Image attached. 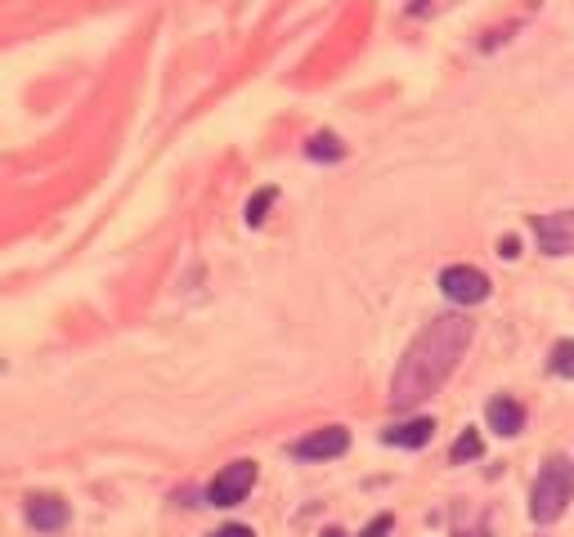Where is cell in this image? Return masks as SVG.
<instances>
[{
    "mask_svg": "<svg viewBox=\"0 0 574 537\" xmlns=\"http://www.w3.org/2000/svg\"><path fill=\"white\" fill-rule=\"evenodd\" d=\"M211 537H256V533H252L248 524H225V528H216Z\"/></svg>",
    "mask_w": 574,
    "mask_h": 537,
    "instance_id": "cell-15",
    "label": "cell"
},
{
    "mask_svg": "<svg viewBox=\"0 0 574 537\" xmlns=\"http://www.w3.org/2000/svg\"><path fill=\"white\" fill-rule=\"evenodd\" d=\"M535 233H539V247L548 256H570L574 252V211L570 215H539Z\"/></svg>",
    "mask_w": 574,
    "mask_h": 537,
    "instance_id": "cell-6",
    "label": "cell"
},
{
    "mask_svg": "<svg viewBox=\"0 0 574 537\" xmlns=\"http://www.w3.org/2000/svg\"><path fill=\"white\" fill-rule=\"evenodd\" d=\"M27 524H32L36 533H59V528L68 524V502L55 498V493H36V498H27Z\"/></svg>",
    "mask_w": 574,
    "mask_h": 537,
    "instance_id": "cell-7",
    "label": "cell"
},
{
    "mask_svg": "<svg viewBox=\"0 0 574 537\" xmlns=\"http://www.w3.org/2000/svg\"><path fill=\"white\" fill-rule=\"evenodd\" d=\"M391 524H395L391 515H377V520H372V524H368L359 537H387V533H391Z\"/></svg>",
    "mask_w": 574,
    "mask_h": 537,
    "instance_id": "cell-14",
    "label": "cell"
},
{
    "mask_svg": "<svg viewBox=\"0 0 574 537\" xmlns=\"http://www.w3.org/2000/svg\"><path fill=\"white\" fill-rule=\"evenodd\" d=\"M274 198H278V192H274V188H261V192H256V198L248 202V224H265V211L274 207Z\"/></svg>",
    "mask_w": 574,
    "mask_h": 537,
    "instance_id": "cell-12",
    "label": "cell"
},
{
    "mask_svg": "<svg viewBox=\"0 0 574 537\" xmlns=\"http://www.w3.org/2000/svg\"><path fill=\"white\" fill-rule=\"evenodd\" d=\"M570 498H574V466L565 457H548L543 470H539L535 493H530V515L539 524H552L570 506Z\"/></svg>",
    "mask_w": 574,
    "mask_h": 537,
    "instance_id": "cell-2",
    "label": "cell"
},
{
    "mask_svg": "<svg viewBox=\"0 0 574 537\" xmlns=\"http://www.w3.org/2000/svg\"><path fill=\"white\" fill-rule=\"evenodd\" d=\"M520 425H525V412H520V404H516L512 395L490 399V430H498L503 439H512Z\"/></svg>",
    "mask_w": 574,
    "mask_h": 537,
    "instance_id": "cell-9",
    "label": "cell"
},
{
    "mask_svg": "<svg viewBox=\"0 0 574 537\" xmlns=\"http://www.w3.org/2000/svg\"><path fill=\"white\" fill-rule=\"evenodd\" d=\"M431 434H436V421H431V417H417V421L391 425L381 439H387V444H395V448H422V444H431Z\"/></svg>",
    "mask_w": 574,
    "mask_h": 537,
    "instance_id": "cell-8",
    "label": "cell"
},
{
    "mask_svg": "<svg viewBox=\"0 0 574 537\" xmlns=\"http://www.w3.org/2000/svg\"><path fill=\"white\" fill-rule=\"evenodd\" d=\"M252 483H256V462H233V466H225V470L211 479L207 502H211V506H238V502L252 493Z\"/></svg>",
    "mask_w": 574,
    "mask_h": 537,
    "instance_id": "cell-3",
    "label": "cell"
},
{
    "mask_svg": "<svg viewBox=\"0 0 574 537\" xmlns=\"http://www.w3.org/2000/svg\"><path fill=\"white\" fill-rule=\"evenodd\" d=\"M323 537H346V533H342V528H328V533H323Z\"/></svg>",
    "mask_w": 574,
    "mask_h": 537,
    "instance_id": "cell-16",
    "label": "cell"
},
{
    "mask_svg": "<svg viewBox=\"0 0 574 537\" xmlns=\"http://www.w3.org/2000/svg\"><path fill=\"white\" fill-rule=\"evenodd\" d=\"M440 291L454 305H481L490 296V278L481 269H471V265H449L440 273Z\"/></svg>",
    "mask_w": 574,
    "mask_h": 537,
    "instance_id": "cell-4",
    "label": "cell"
},
{
    "mask_svg": "<svg viewBox=\"0 0 574 537\" xmlns=\"http://www.w3.org/2000/svg\"><path fill=\"white\" fill-rule=\"evenodd\" d=\"M471 318L462 314H445V318H431L417 340L409 346V354L400 359L395 367V381H391V404L404 412V408H417L422 399H431L436 389L449 381V372L458 367V359L467 354L471 346Z\"/></svg>",
    "mask_w": 574,
    "mask_h": 537,
    "instance_id": "cell-1",
    "label": "cell"
},
{
    "mask_svg": "<svg viewBox=\"0 0 574 537\" xmlns=\"http://www.w3.org/2000/svg\"><path fill=\"white\" fill-rule=\"evenodd\" d=\"M449 457H454V466H458V462H471V457H481V434L467 430V434L458 439V444H454V453H449Z\"/></svg>",
    "mask_w": 574,
    "mask_h": 537,
    "instance_id": "cell-11",
    "label": "cell"
},
{
    "mask_svg": "<svg viewBox=\"0 0 574 537\" xmlns=\"http://www.w3.org/2000/svg\"><path fill=\"white\" fill-rule=\"evenodd\" d=\"M346 448H351V430L323 425V430L297 439V444H292V457H301V462H332V457H342Z\"/></svg>",
    "mask_w": 574,
    "mask_h": 537,
    "instance_id": "cell-5",
    "label": "cell"
},
{
    "mask_svg": "<svg viewBox=\"0 0 574 537\" xmlns=\"http://www.w3.org/2000/svg\"><path fill=\"white\" fill-rule=\"evenodd\" d=\"M306 153H310L314 162H337V157H342L346 149L337 143V135H328V130H323V135H314V139L306 143Z\"/></svg>",
    "mask_w": 574,
    "mask_h": 537,
    "instance_id": "cell-10",
    "label": "cell"
},
{
    "mask_svg": "<svg viewBox=\"0 0 574 537\" xmlns=\"http://www.w3.org/2000/svg\"><path fill=\"white\" fill-rule=\"evenodd\" d=\"M552 372L556 376H574V340H561L552 350Z\"/></svg>",
    "mask_w": 574,
    "mask_h": 537,
    "instance_id": "cell-13",
    "label": "cell"
}]
</instances>
